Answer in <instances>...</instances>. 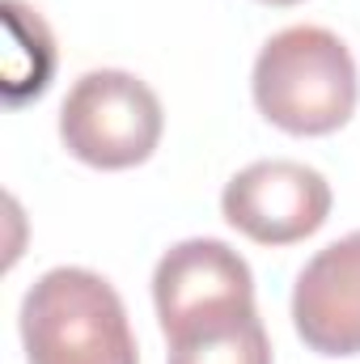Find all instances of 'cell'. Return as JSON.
<instances>
[{"label": "cell", "mask_w": 360, "mask_h": 364, "mask_svg": "<svg viewBox=\"0 0 360 364\" xmlns=\"http://www.w3.org/2000/svg\"><path fill=\"white\" fill-rule=\"evenodd\" d=\"M292 326L318 356H360V229L318 250L297 275Z\"/></svg>", "instance_id": "6"}, {"label": "cell", "mask_w": 360, "mask_h": 364, "mask_svg": "<svg viewBox=\"0 0 360 364\" xmlns=\"http://www.w3.org/2000/svg\"><path fill=\"white\" fill-rule=\"evenodd\" d=\"M263 4H275V9H288V4H301V0H263Z\"/></svg>", "instance_id": "8"}, {"label": "cell", "mask_w": 360, "mask_h": 364, "mask_svg": "<svg viewBox=\"0 0 360 364\" xmlns=\"http://www.w3.org/2000/svg\"><path fill=\"white\" fill-rule=\"evenodd\" d=\"M356 60L339 34L322 26H288L271 34L255 60V106L292 136H327L356 110Z\"/></svg>", "instance_id": "1"}, {"label": "cell", "mask_w": 360, "mask_h": 364, "mask_svg": "<svg viewBox=\"0 0 360 364\" xmlns=\"http://www.w3.org/2000/svg\"><path fill=\"white\" fill-rule=\"evenodd\" d=\"M153 301L162 331H179L195 318H212L225 309L255 305V279L246 259L216 242V237H191L179 242L153 272Z\"/></svg>", "instance_id": "5"}, {"label": "cell", "mask_w": 360, "mask_h": 364, "mask_svg": "<svg viewBox=\"0 0 360 364\" xmlns=\"http://www.w3.org/2000/svg\"><path fill=\"white\" fill-rule=\"evenodd\" d=\"M166 114L140 77L102 68L85 73L60 106L64 149L93 170H132L153 157Z\"/></svg>", "instance_id": "3"}, {"label": "cell", "mask_w": 360, "mask_h": 364, "mask_svg": "<svg viewBox=\"0 0 360 364\" xmlns=\"http://www.w3.org/2000/svg\"><path fill=\"white\" fill-rule=\"evenodd\" d=\"M30 364H140L119 292L85 267L47 272L21 301Z\"/></svg>", "instance_id": "2"}, {"label": "cell", "mask_w": 360, "mask_h": 364, "mask_svg": "<svg viewBox=\"0 0 360 364\" xmlns=\"http://www.w3.org/2000/svg\"><path fill=\"white\" fill-rule=\"evenodd\" d=\"M225 220L259 246H292L331 216V186L301 161H255L233 174L221 195Z\"/></svg>", "instance_id": "4"}, {"label": "cell", "mask_w": 360, "mask_h": 364, "mask_svg": "<svg viewBox=\"0 0 360 364\" xmlns=\"http://www.w3.org/2000/svg\"><path fill=\"white\" fill-rule=\"evenodd\" d=\"M166 339L170 364H271V343L255 305L195 318Z\"/></svg>", "instance_id": "7"}]
</instances>
